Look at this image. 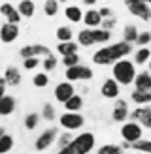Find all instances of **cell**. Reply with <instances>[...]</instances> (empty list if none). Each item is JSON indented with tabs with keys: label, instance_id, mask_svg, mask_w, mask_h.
<instances>
[{
	"label": "cell",
	"instance_id": "obj_15",
	"mask_svg": "<svg viewBox=\"0 0 151 154\" xmlns=\"http://www.w3.org/2000/svg\"><path fill=\"white\" fill-rule=\"evenodd\" d=\"M83 25H85L87 28H100L102 17H100L98 8H89V10L83 13Z\"/></svg>",
	"mask_w": 151,
	"mask_h": 154
},
{
	"label": "cell",
	"instance_id": "obj_38",
	"mask_svg": "<svg viewBox=\"0 0 151 154\" xmlns=\"http://www.w3.org/2000/svg\"><path fill=\"white\" fill-rule=\"evenodd\" d=\"M149 43H151V32H149V30H143V32H140L138 40H136V45H140V47H147Z\"/></svg>",
	"mask_w": 151,
	"mask_h": 154
},
{
	"label": "cell",
	"instance_id": "obj_51",
	"mask_svg": "<svg viewBox=\"0 0 151 154\" xmlns=\"http://www.w3.org/2000/svg\"><path fill=\"white\" fill-rule=\"evenodd\" d=\"M0 77H2V75H0Z\"/></svg>",
	"mask_w": 151,
	"mask_h": 154
},
{
	"label": "cell",
	"instance_id": "obj_45",
	"mask_svg": "<svg viewBox=\"0 0 151 154\" xmlns=\"http://www.w3.org/2000/svg\"><path fill=\"white\" fill-rule=\"evenodd\" d=\"M6 88H8V85H6V81H4V77H0V98L6 96Z\"/></svg>",
	"mask_w": 151,
	"mask_h": 154
},
{
	"label": "cell",
	"instance_id": "obj_44",
	"mask_svg": "<svg viewBox=\"0 0 151 154\" xmlns=\"http://www.w3.org/2000/svg\"><path fill=\"white\" fill-rule=\"evenodd\" d=\"M98 11H100V17H102V19L111 17V15H113V10H111L110 6H102V8H98Z\"/></svg>",
	"mask_w": 151,
	"mask_h": 154
},
{
	"label": "cell",
	"instance_id": "obj_4",
	"mask_svg": "<svg viewBox=\"0 0 151 154\" xmlns=\"http://www.w3.org/2000/svg\"><path fill=\"white\" fill-rule=\"evenodd\" d=\"M142 134H143V128L134 120H128L121 126V137H123V141L128 143V145H134L136 141H140Z\"/></svg>",
	"mask_w": 151,
	"mask_h": 154
},
{
	"label": "cell",
	"instance_id": "obj_39",
	"mask_svg": "<svg viewBox=\"0 0 151 154\" xmlns=\"http://www.w3.org/2000/svg\"><path fill=\"white\" fill-rule=\"evenodd\" d=\"M115 25H117V17L115 15H111V17H106V19H102V25H100V28H104V30H111L115 28Z\"/></svg>",
	"mask_w": 151,
	"mask_h": 154
},
{
	"label": "cell",
	"instance_id": "obj_28",
	"mask_svg": "<svg viewBox=\"0 0 151 154\" xmlns=\"http://www.w3.org/2000/svg\"><path fill=\"white\" fill-rule=\"evenodd\" d=\"M55 36H57L59 43L72 42V38H74V30H72L70 26H66V25H60V26H57V30H55Z\"/></svg>",
	"mask_w": 151,
	"mask_h": 154
},
{
	"label": "cell",
	"instance_id": "obj_21",
	"mask_svg": "<svg viewBox=\"0 0 151 154\" xmlns=\"http://www.w3.org/2000/svg\"><path fill=\"white\" fill-rule=\"evenodd\" d=\"M79 45L78 42H64V43H57V53L60 57H68V55H78Z\"/></svg>",
	"mask_w": 151,
	"mask_h": 154
},
{
	"label": "cell",
	"instance_id": "obj_35",
	"mask_svg": "<svg viewBox=\"0 0 151 154\" xmlns=\"http://www.w3.org/2000/svg\"><path fill=\"white\" fill-rule=\"evenodd\" d=\"M32 85L38 88H43V87H47L49 85V75L45 73V72H38L34 77H32Z\"/></svg>",
	"mask_w": 151,
	"mask_h": 154
},
{
	"label": "cell",
	"instance_id": "obj_9",
	"mask_svg": "<svg viewBox=\"0 0 151 154\" xmlns=\"http://www.w3.org/2000/svg\"><path fill=\"white\" fill-rule=\"evenodd\" d=\"M74 94H76V87H74V83H70V81H60L57 87H55V92H53L55 100H57V102H60L63 105H64Z\"/></svg>",
	"mask_w": 151,
	"mask_h": 154
},
{
	"label": "cell",
	"instance_id": "obj_41",
	"mask_svg": "<svg viewBox=\"0 0 151 154\" xmlns=\"http://www.w3.org/2000/svg\"><path fill=\"white\" fill-rule=\"evenodd\" d=\"M21 13H19V10H17V8H15V10L10 13V15H8V19H6V23H10V25H19V23H21Z\"/></svg>",
	"mask_w": 151,
	"mask_h": 154
},
{
	"label": "cell",
	"instance_id": "obj_20",
	"mask_svg": "<svg viewBox=\"0 0 151 154\" xmlns=\"http://www.w3.org/2000/svg\"><path fill=\"white\" fill-rule=\"evenodd\" d=\"M17 10L21 13V17H34V13H36V2L34 0H19V4H17Z\"/></svg>",
	"mask_w": 151,
	"mask_h": 154
},
{
	"label": "cell",
	"instance_id": "obj_10",
	"mask_svg": "<svg viewBox=\"0 0 151 154\" xmlns=\"http://www.w3.org/2000/svg\"><path fill=\"white\" fill-rule=\"evenodd\" d=\"M130 117V111H128V103L125 102L123 98H117L115 103H113V109H111V119L113 122H127V119Z\"/></svg>",
	"mask_w": 151,
	"mask_h": 154
},
{
	"label": "cell",
	"instance_id": "obj_30",
	"mask_svg": "<svg viewBox=\"0 0 151 154\" xmlns=\"http://www.w3.org/2000/svg\"><path fill=\"white\" fill-rule=\"evenodd\" d=\"M60 10V2L59 0H45L43 2V13L47 15V17H55Z\"/></svg>",
	"mask_w": 151,
	"mask_h": 154
},
{
	"label": "cell",
	"instance_id": "obj_33",
	"mask_svg": "<svg viewBox=\"0 0 151 154\" xmlns=\"http://www.w3.org/2000/svg\"><path fill=\"white\" fill-rule=\"evenodd\" d=\"M74 139H76V137H74L72 132H63V134H59V137H57V147H59V150L64 149V147H68V145H70Z\"/></svg>",
	"mask_w": 151,
	"mask_h": 154
},
{
	"label": "cell",
	"instance_id": "obj_36",
	"mask_svg": "<svg viewBox=\"0 0 151 154\" xmlns=\"http://www.w3.org/2000/svg\"><path fill=\"white\" fill-rule=\"evenodd\" d=\"M42 119H45V120H55L57 119V111H55V105L53 103H43V107H42Z\"/></svg>",
	"mask_w": 151,
	"mask_h": 154
},
{
	"label": "cell",
	"instance_id": "obj_46",
	"mask_svg": "<svg viewBox=\"0 0 151 154\" xmlns=\"http://www.w3.org/2000/svg\"><path fill=\"white\" fill-rule=\"evenodd\" d=\"M96 2H98V0H83V4H85L87 8H95Z\"/></svg>",
	"mask_w": 151,
	"mask_h": 154
},
{
	"label": "cell",
	"instance_id": "obj_16",
	"mask_svg": "<svg viewBox=\"0 0 151 154\" xmlns=\"http://www.w3.org/2000/svg\"><path fill=\"white\" fill-rule=\"evenodd\" d=\"M128 11H130V15H134V17H138L142 21H151V6H147L146 2H138V4H132V6H127Z\"/></svg>",
	"mask_w": 151,
	"mask_h": 154
},
{
	"label": "cell",
	"instance_id": "obj_17",
	"mask_svg": "<svg viewBox=\"0 0 151 154\" xmlns=\"http://www.w3.org/2000/svg\"><path fill=\"white\" fill-rule=\"evenodd\" d=\"M83 13H85V11H83L79 6H76V4H70V6H66V8H64V15H66V19L70 21V23H76V25L83 21Z\"/></svg>",
	"mask_w": 151,
	"mask_h": 154
},
{
	"label": "cell",
	"instance_id": "obj_8",
	"mask_svg": "<svg viewBox=\"0 0 151 154\" xmlns=\"http://www.w3.org/2000/svg\"><path fill=\"white\" fill-rule=\"evenodd\" d=\"M130 120L138 122L142 128L151 130V107L149 105H138L134 111H130Z\"/></svg>",
	"mask_w": 151,
	"mask_h": 154
},
{
	"label": "cell",
	"instance_id": "obj_22",
	"mask_svg": "<svg viewBox=\"0 0 151 154\" xmlns=\"http://www.w3.org/2000/svg\"><path fill=\"white\" fill-rule=\"evenodd\" d=\"M130 100L136 103V107L138 105H147V103H151V90H147V92H143V90H132L130 92Z\"/></svg>",
	"mask_w": 151,
	"mask_h": 154
},
{
	"label": "cell",
	"instance_id": "obj_14",
	"mask_svg": "<svg viewBox=\"0 0 151 154\" xmlns=\"http://www.w3.org/2000/svg\"><path fill=\"white\" fill-rule=\"evenodd\" d=\"M2 77H4V81H6L8 87H19L21 81H23V75H21V72H19V68L13 66V64L6 66V70H4V75H2Z\"/></svg>",
	"mask_w": 151,
	"mask_h": 154
},
{
	"label": "cell",
	"instance_id": "obj_49",
	"mask_svg": "<svg viewBox=\"0 0 151 154\" xmlns=\"http://www.w3.org/2000/svg\"><path fill=\"white\" fill-rule=\"evenodd\" d=\"M147 64H149V70H147V72H149V73H151V60H149V62H147Z\"/></svg>",
	"mask_w": 151,
	"mask_h": 154
},
{
	"label": "cell",
	"instance_id": "obj_2",
	"mask_svg": "<svg viewBox=\"0 0 151 154\" xmlns=\"http://www.w3.org/2000/svg\"><path fill=\"white\" fill-rule=\"evenodd\" d=\"M111 75H113V79L119 85H123V87L132 85L134 79H136V64L132 60H127V58L117 60V62L111 66Z\"/></svg>",
	"mask_w": 151,
	"mask_h": 154
},
{
	"label": "cell",
	"instance_id": "obj_48",
	"mask_svg": "<svg viewBox=\"0 0 151 154\" xmlns=\"http://www.w3.org/2000/svg\"><path fill=\"white\" fill-rule=\"evenodd\" d=\"M142 2H146L147 6H151V0H142Z\"/></svg>",
	"mask_w": 151,
	"mask_h": 154
},
{
	"label": "cell",
	"instance_id": "obj_31",
	"mask_svg": "<svg viewBox=\"0 0 151 154\" xmlns=\"http://www.w3.org/2000/svg\"><path fill=\"white\" fill-rule=\"evenodd\" d=\"M40 119H42V115H38V113H28L27 117H25V128L28 130V132H32V130L38 128V124H40Z\"/></svg>",
	"mask_w": 151,
	"mask_h": 154
},
{
	"label": "cell",
	"instance_id": "obj_50",
	"mask_svg": "<svg viewBox=\"0 0 151 154\" xmlns=\"http://www.w3.org/2000/svg\"><path fill=\"white\" fill-rule=\"evenodd\" d=\"M59 2H63V4H64V2H68V0H59Z\"/></svg>",
	"mask_w": 151,
	"mask_h": 154
},
{
	"label": "cell",
	"instance_id": "obj_3",
	"mask_svg": "<svg viewBox=\"0 0 151 154\" xmlns=\"http://www.w3.org/2000/svg\"><path fill=\"white\" fill-rule=\"evenodd\" d=\"M53 55V51L47 47V45H42V43H28V45H23L19 49V57L25 60V58H47Z\"/></svg>",
	"mask_w": 151,
	"mask_h": 154
},
{
	"label": "cell",
	"instance_id": "obj_25",
	"mask_svg": "<svg viewBox=\"0 0 151 154\" xmlns=\"http://www.w3.org/2000/svg\"><path fill=\"white\" fill-rule=\"evenodd\" d=\"M81 107H83V96H81V94H74V96L64 103V109H66L68 113H79Z\"/></svg>",
	"mask_w": 151,
	"mask_h": 154
},
{
	"label": "cell",
	"instance_id": "obj_18",
	"mask_svg": "<svg viewBox=\"0 0 151 154\" xmlns=\"http://www.w3.org/2000/svg\"><path fill=\"white\" fill-rule=\"evenodd\" d=\"M134 87H136V90H143V92L151 90V73H149V72H140V73H136Z\"/></svg>",
	"mask_w": 151,
	"mask_h": 154
},
{
	"label": "cell",
	"instance_id": "obj_34",
	"mask_svg": "<svg viewBox=\"0 0 151 154\" xmlns=\"http://www.w3.org/2000/svg\"><path fill=\"white\" fill-rule=\"evenodd\" d=\"M130 149L138 150L140 154H151V141L149 139H140V141H136L134 145H130Z\"/></svg>",
	"mask_w": 151,
	"mask_h": 154
},
{
	"label": "cell",
	"instance_id": "obj_11",
	"mask_svg": "<svg viewBox=\"0 0 151 154\" xmlns=\"http://www.w3.org/2000/svg\"><path fill=\"white\" fill-rule=\"evenodd\" d=\"M108 51L113 58V62H117V60H123L125 57H128L132 53V45L127 43V42H117V43H111L108 45Z\"/></svg>",
	"mask_w": 151,
	"mask_h": 154
},
{
	"label": "cell",
	"instance_id": "obj_1",
	"mask_svg": "<svg viewBox=\"0 0 151 154\" xmlns=\"http://www.w3.org/2000/svg\"><path fill=\"white\" fill-rule=\"evenodd\" d=\"M96 147V139L91 132H83L79 135H76V139L68 145V147L60 149L57 154H89Z\"/></svg>",
	"mask_w": 151,
	"mask_h": 154
},
{
	"label": "cell",
	"instance_id": "obj_37",
	"mask_svg": "<svg viewBox=\"0 0 151 154\" xmlns=\"http://www.w3.org/2000/svg\"><path fill=\"white\" fill-rule=\"evenodd\" d=\"M57 64H59L57 57H55V55H51V57H47V58H43V60H42V70H43L45 73H49V72H53V70L57 68Z\"/></svg>",
	"mask_w": 151,
	"mask_h": 154
},
{
	"label": "cell",
	"instance_id": "obj_19",
	"mask_svg": "<svg viewBox=\"0 0 151 154\" xmlns=\"http://www.w3.org/2000/svg\"><path fill=\"white\" fill-rule=\"evenodd\" d=\"M13 111H15V98L10 94L0 98V117H10Z\"/></svg>",
	"mask_w": 151,
	"mask_h": 154
},
{
	"label": "cell",
	"instance_id": "obj_42",
	"mask_svg": "<svg viewBox=\"0 0 151 154\" xmlns=\"http://www.w3.org/2000/svg\"><path fill=\"white\" fill-rule=\"evenodd\" d=\"M38 66H40V58H25L23 60V68L25 70H34Z\"/></svg>",
	"mask_w": 151,
	"mask_h": 154
},
{
	"label": "cell",
	"instance_id": "obj_43",
	"mask_svg": "<svg viewBox=\"0 0 151 154\" xmlns=\"http://www.w3.org/2000/svg\"><path fill=\"white\" fill-rule=\"evenodd\" d=\"M13 10H15V6H11L10 2H4L2 6H0V15H4V17L8 19V15H10Z\"/></svg>",
	"mask_w": 151,
	"mask_h": 154
},
{
	"label": "cell",
	"instance_id": "obj_7",
	"mask_svg": "<svg viewBox=\"0 0 151 154\" xmlns=\"http://www.w3.org/2000/svg\"><path fill=\"white\" fill-rule=\"evenodd\" d=\"M66 75V81H70V83H76V81H89V79H93V70H91L89 66H83V64H78V66H74V68H68V70L64 72Z\"/></svg>",
	"mask_w": 151,
	"mask_h": 154
},
{
	"label": "cell",
	"instance_id": "obj_27",
	"mask_svg": "<svg viewBox=\"0 0 151 154\" xmlns=\"http://www.w3.org/2000/svg\"><path fill=\"white\" fill-rule=\"evenodd\" d=\"M78 45H79V47H91V45H95L91 28H83V30L78 32Z\"/></svg>",
	"mask_w": 151,
	"mask_h": 154
},
{
	"label": "cell",
	"instance_id": "obj_6",
	"mask_svg": "<svg viewBox=\"0 0 151 154\" xmlns=\"http://www.w3.org/2000/svg\"><path fill=\"white\" fill-rule=\"evenodd\" d=\"M60 126H63L66 132H74V130H79L85 126V117L81 113H63L60 115Z\"/></svg>",
	"mask_w": 151,
	"mask_h": 154
},
{
	"label": "cell",
	"instance_id": "obj_32",
	"mask_svg": "<svg viewBox=\"0 0 151 154\" xmlns=\"http://www.w3.org/2000/svg\"><path fill=\"white\" fill-rule=\"evenodd\" d=\"M13 145H15L13 137H11L10 134H4L2 139H0V154H8V152L13 149Z\"/></svg>",
	"mask_w": 151,
	"mask_h": 154
},
{
	"label": "cell",
	"instance_id": "obj_13",
	"mask_svg": "<svg viewBox=\"0 0 151 154\" xmlns=\"http://www.w3.org/2000/svg\"><path fill=\"white\" fill-rule=\"evenodd\" d=\"M119 90H121V85L113 79H106L102 83V87H100V94L104 98H108V100H117L119 98Z\"/></svg>",
	"mask_w": 151,
	"mask_h": 154
},
{
	"label": "cell",
	"instance_id": "obj_29",
	"mask_svg": "<svg viewBox=\"0 0 151 154\" xmlns=\"http://www.w3.org/2000/svg\"><path fill=\"white\" fill-rule=\"evenodd\" d=\"M123 152H125V149L121 145H115V143H104L96 150V154H123Z\"/></svg>",
	"mask_w": 151,
	"mask_h": 154
},
{
	"label": "cell",
	"instance_id": "obj_12",
	"mask_svg": "<svg viewBox=\"0 0 151 154\" xmlns=\"http://www.w3.org/2000/svg\"><path fill=\"white\" fill-rule=\"evenodd\" d=\"M19 25H10V23H4L0 26V42L2 43H11L19 38Z\"/></svg>",
	"mask_w": 151,
	"mask_h": 154
},
{
	"label": "cell",
	"instance_id": "obj_24",
	"mask_svg": "<svg viewBox=\"0 0 151 154\" xmlns=\"http://www.w3.org/2000/svg\"><path fill=\"white\" fill-rule=\"evenodd\" d=\"M149 60H151V49H149V47H140V49H136L134 60H132L136 66H143V64H147Z\"/></svg>",
	"mask_w": 151,
	"mask_h": 154
},
{
	"label": "cell",
	"instance_id": "obj_23",
	"mask_svg": "<svg viewBox=\"0 0 151 154\" xmlns=\"http://www.w3.org/2000/svg\"><path fill=\"white\" fill-rule=\"evenodd\" d=\"M138 36H140V30L136 28V25H125L123 26V42H127V43H136V40H138Z\"/></svg>",
	"mask_w": 151,
	"mask_h": 154
},
{
	"label": "cell",
	"instance_id": "obj_26",
	"mask_svg": "<svg viewBox=\"0 0 151 154\" xmlns=\"http://www.w3.org/2000/svg\"><path fill=\"white\" fill-rule=\"evenodd\" d=\"M91 32H93L95 45H96V43L106 45V43L111 40V32H110V30H104V28H91Z\"/></svg>",
	"mask_w": 151,
	"mask_h": 154
},
{
	"label": "cell",
	"instance_id": "obj_47",
	"mask_svg": "<svg viewBox=\"0 0 151 154\" xmlns=\"http://www.w3.org/2000/svg\"><path fill=\"white\" fill-rule=\"evenodd\" d=\"M4 134H6V128H4V126H0V139H2V135H4Z\"/></svg>",
	"mask_w": 151,
	"mask_h": 154
},
{
	"label": "cell",
	"instance_id": "obj_40",
	"mask_svg": "<svg viewBox=\"0 0 151 154\" xmlns=\"http://www.w3.org/2000/svg\"><path fill=\"white\" fill-rule=\"evenodd\" d=\"M78 64H79V57H78V55H68V57H63V66H66V70H68V68L78 66Z\"/></svg>",
	"mask_w": 151,
	"mask_h": 154
},
{
	"label": "cell",
	"instance_id": "obj_5",
	"mask_svg": "<svg viewBox=\"0 0 151 154\" xmlns=\"http://www.w3.org/2000/svg\"><path fill=\"white\" fill-rule=\"evenodd\" d=\"M57 137H59V130L55 126H51V128H45L43 132L38 135V139L34 143V149L38 152H43V150H47L53 143H57Z\"/></svg>",
	"mask_w": 151,
	"mask_h": 154
}]
</instances>
